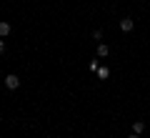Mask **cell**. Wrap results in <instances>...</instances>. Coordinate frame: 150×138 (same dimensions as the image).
Returning a JSON list of instances; mask_svg holds the SVG:
<instances>
[{"label":"cell","mask_w":150,"mask_h":138,"mask_svg":"<svg viewBox=\"0 0 150 138\" xmlns=\"http://www.w3.org/2000/svg\"><path fill=\"white\" fill-rule=\"evenodd\" d=\"M5 88L8 90H18V88H20V78H18L15 73H8L5 75Z\"/></svg>","instance_id":"cell-1"},{"label":"cell","mask_w":150,"mask_h":138,"mask_svg":"<svg viewBox=\"0 0 150 138\" xmlns=\"http://www.w3.org/2000/svg\"><path fill=\"white\" fill-rule=\"evenodd\" d=\"M5 53V38H0V55Z\"/></svg>","instance_id":"cell-8"},{"label":"cell","mask_w":150,"mask_h":138,"mask_svg":"<svg viewBox=\"0 0 150 138\" xmlns=\"http://www.w3.org/2000/svg\"><path fill=\"white\" fill-rule=\"evenodd\" d=\"M88 68H90V73H98V68H100V65H98V60H90V65H88Z\"/></svg>","instance_id":"cell-7"},{"label":"cell","mask_w":150,"mask_h":138,"mask_svg":"<svg viewBox=\"0 0 150 138\" xmlns=\"http://www.w3.org/2000/svg\"><path fill=\"white\" fill-rule=\"evenodd\" d=\"M118 25H120V30H123V33H133V28H135V20H133V18H123V20H120Z\"/></svg>","instance_id":"cell-2"},{"label":"cell","mask_w":150,"mask_h":138,"mask_svg":"<svg viewBox=\"0 0 150 138\" xmlns=\"http://www.w3.org/2000/svg\"><path fill=\"white\" fill-rule=\"evenodd\" d=\"M98 75H100L103 80H108V78H110V68H108V65H103V68H98Z\"/></svg>","instance_id":"cell-6"},{"label":"cell","mask_w":150,"mask_h":138,"mask_svg":"<svg viewBox=\"0 0 150 138\" xmlns=\"http://www.w3.org/2000/svg\"><path fill=\"white\" fill-rule=\"evenodd\" d=\"M133 133H138V136H140V133H145V123L143 121H135L133 123Z\"/></svg>","instance_id":"cell-5"},{"label":"cell","mask_w":150,"mask_h":138,"mask_svg":"<svg viewBox=\"0 0 150 138\" xmlns=\"http://www.w3.org/2000/svg\"><path fill=\"white\" fill-rule=\"evenodd\" d=\"M10 33H13V25L8 20H0V38H8Z\"/></svg>","instance_id":"cell-3"},{"label":"cell","mask_w":150,"mask_h":138,"mask_svg":"<svg viewBox=\"0 0 150 138\" xmlns=\"http://www.w3.org/2000/svg\"><path fill=\"white\" fill-rule=\"evenodd\" d=\"M128 138H140V136H138V133H130V136H128Z\"/></svg>","instance_id":"cell-9"},{"label":"cell","mask_w":150,"mask_h":138,"mask_svg":"<svg viewBox=\"0 0 150 138\" xmlns=\"http://www.w3.org/2000/svg\"><path fill=\"white\" fill-rule=\"evenodd\" d=\"M108 53H110L108 43H100V45H98V58H108Z\"/></svg>","instance_id":"cell-4"}]
</instances>
